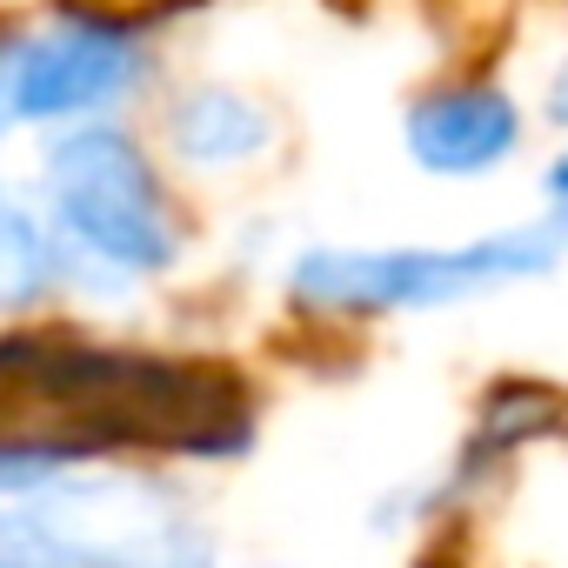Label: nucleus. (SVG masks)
I'll use <instances>...</instances> for the list:
<instances>
[{
    "instance_id": "39448f33",
    "label": "nucleus",
    "mask_w": 568,
    "mask_h": 568,
    "mask_svg": "<svg viewBox=\"0 0 568 568\" xmlns=\"http://www.w3.org/2000/svg\"><path fill=\"white\" fill-rule=\"evenodd\" d=\"M535 121L541 114L521 101V88L495 61H468V68L428 74L402 101V154L428 181L475 187L528 154Z\"/></svg>"
},
{
    "instance_id": "f03ea898",
    "label": "nucleus",
    "mask_w": 568,
    "mask_h": 568,
    "mask_svg": "<svg viewBox=\"0 0 568 568\" xmlns=\"http://www.w3.org/2000/svg\"><path fill=\"white\" fill-rule=\"evenodd\" d=\"M0 561L34 568H214V541L161 488L41 481L0 515Z\"/></svg>"
},
{
    "instance_id": "0eeeda50",
    "label": "nucleus",
    "mask_w": 568,
    "mask_h": 568,
    "mask_svg": "<svg viewBox=\"0 0 568 568\" xmlns=\"http://www.w3.org/2000/svg\"><path fill=\"white\" fill-rule=\"evenodd\" d=\"M161 128H168V154L181 168H201V174H234V168H254L281 148V114L241 88H221V81L181 88L168 101Z\"/></svg>"
},
{
    "instance_id": "423d86ee",
    "label": "nucleus",
    "mask_w": 568,
    "mask_h": 568,
    "mask_svg": "<svg viewBox=\"0 0 568 568\" xmlns=\"http://www.w3.org/2000/svg\"><path fill=\"white\" fill-rule=\"evenodd\" d=\"M134 81H141V41L128 21L101 14H68L48 34L14 41L8 61L14 121H81L114 108Z\"/></svg>"
},
{
    "instance_id": "9b49d317",
    "label": "nucleus",
    "mask_w": 568,
    "mask_h": 568,
    "mask_svg": "<svg viewBox=\"0 0 568 568\" xmlns=\"http://www.w3.org/2000/svg\"><path fill=\"white\" fill-rule=\"evenodd\" d=\"M0 568H34V561H0Z\"/></svg>"
},
{
    "instance_id": "6e6552de",
    "label": "nucleus",
    "mask_w": 568,
    "mask_h": 568,
    "mask_svg": "<svg viewBox=\"0 0 568 568\" xmlns=\"http://www.w3.org/2000/svg\"><path fill=\"white\" fill-rule=\"evenodd\" d=\"M61 274L54 234L0 187V315H21L48 295V281Z\"/></svg>"
},
{
    "instance_id": "f257e3e1",
    "label": "nucleus",
    "mask_w": 568,
    "mask_h": 568,
    "mask_svg": "<svg viewBox=\"0 0 568 568\" xmlns=\"http://www.w3.org/2000/svg\"><path fill=\"white\" fill-rule=\"evenodd\" d=\"M568 261V234L535 214V221H501L468 241H395V247H302L288 261L281 295L302 322L322 328H375L402 315H442L468 302H495L535 281H555Z\"/></svg>"
},
{
    "instance_id": "20e7f679",
    "label": "nucleus",
    "mask_w": 568,
    "mask_h": 568,
    "mask_svg": "<svg viewBox=\"0 0 568 568\" xmlns=\"http://www.w3.org/2000/svg\"><path fill=\"white\" fill-rule=\"evenodd\" d=\"M541 448H568V382L561 375H535V368H501V375H488L475 388V408H468V428H462L448 468L422 495H402L388 508V521L435 528V521L475 515Z\"/></svg>"
},
{
    "instance_id": "7ed1b4c3",
    "label": "nucleus",
    "mask_w": 568,
    "mask_h": 568,
    "mask_svg": "<svg viewBox=\"0 0 568 568\" xmlns=\"http://www.w3.org/2000/svg\"><path fill=\"white\" fill-rule=\"evenodd\" d=\"M48 201H54L61 234L81 254L108 261L114 274L148 281L181 261L174 194L128 128L88 121V128L61 134L48 154Z\"/></svg>"
},
{
    "instance_id": "1a4fd4ad",
    "label": "nucleus",
    "mask_w": 568,
    "mask_h": 568,
    "mask_svg": "<svg viewBox=\"0 0 568 568\" xmlns=\"http://www.w3.org/2000/svg\"><path fill=\"white\" fill-rule=\"evenodd\" d=\"M535 194H541V214L568 234V134H555V148L541 154V168H535Z\"/></svg>"
},
{
    "instance_id": "9d476101",
    "label": "nucleus",
    "mask_w": 568,
    "mask_h": 568,
    "mask_svg": "<svg viewBox=\"0 0 568 568\" xmlns=\"http://www.w3.org/2000/svg\"><path fill=\"white\" fill-rule=\"evenodd\" d=\"M535 114H541L548 134H568V41L555 48L548 74H541V101H535Z\"/></svg>"
}]
</instances>
